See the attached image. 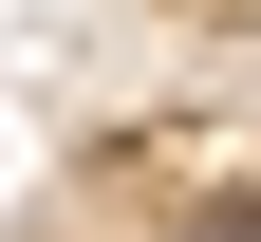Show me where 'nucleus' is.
I'll use <instances>...</instances> for the list:
<instances>
[{"instance_id":"nucleus-1","label":"nucleus","mask_w":261,"mask_h":242,"mask_svg":"<svg viewBox=\"0 0 261 242\" xmlns=\"http://www.w3.org/2000/svg\"><path fill=\"white\" fill-rule=\"evenodd\" d=\"M168 242H261V205H224V224H168Z\"/></svg>"}]
</instances>
